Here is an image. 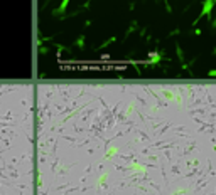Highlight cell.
Listing matches in <instances>:
<instances>
[{"mask_svg": "<svg viewBox=\"0 0 216 195\" xmlns=\"http://www.w3.org/2000/svg\"><path fill=\"white\" fill-rule=\"evenodd\" d=\"M68 2H69V0H63V3H61V7H59V10H61V12H63V10L66 9V5H68Z\"/></svg>", "mask_w": 216, "mask_h": 195, "instance_id": "7a4b0ae2", "label": "cell"}, {"mask_svg": "<svg viewBox=\"0 0 216 195\" xmlns=\"http://www.w3.org/2000/svg\"><path fill=\"white\" fill-rule=\"evenodd\" d=\"M211 5H213V3H211V0H209V2H206V3H204V10H203V14H208V12H209V9H211Z\"/></svg>", "mask_w": 216, "mask_h": 195, "instance_id": "6da1fadb", "label": "cell"}]
</instances>
